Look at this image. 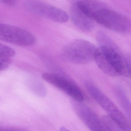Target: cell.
Instances as JSON below:
<instances>
[{
	"label": "cell",
	"instance_id": "9",
	"mask_svg": "<svg viewBox=\"0 0 131 131\" xmlns=\"http://www.w3.org/2000/svg\"><path fill=\"white\" fill-rule=\"evenodd\" d=\"M70 15L72 23L81 30L89 32L94 29L93 20L78 7L76 2L72 5Z\"/></svg>",
	"mask_w": 131,
	"mask_h": 131
},
{
	"label": "cell",
	"instance_id": "5",
	"mask_svg": "<svg viewBox=\"0 0 131 131\" xmlns=\"http://www.w3.org/2000/svg\"><path fill=\"white\" fill-rule=\"evenodd\" d=\"M0 39L8 43L23 47H31L36 42V37L31 32L5 24H0Z\"/></svg>",
	"mask_w": 131,
	"mask_h": 131
},
{
	"label": "cell",
	"instance_id": "11",
	"mask_svg": "<svg viewBox=\"0 0 131 131\" xmlns=\"http://www.w3.org/2000/svg\"><path fill=\"white\" fill-rule=\"evenodd\" d=\"M115 93L118 102L125 113V115L131 125V102L122 88L117 86Z\"/></svg>",
	"mask_w": 131,
	"mask_h": 131
},
{
	"label": "cell",
	"instance_id": "2",
	"mask_svg": "<svg viewBox=\"0 0 131 131\" xmlns=\"http://www.w3.org/2000/svg\"><path fill=\"white\" fill-rule=\"evenodd\" d=\"M97 48L92 43L84 39L72 40L64 45L61 54L67 61L84 64L94 60Z\"/></svg>",
	"mask_w": 131,
	"mask_h": 131
},
{
	"label": "cell",
	"instance_id": "1",
	"mask_svg": "<svg viewBox=\"0 0 131 131\" xmlns=\"http://www.w3.org/2000/svg\"><path fill=\"white\" fill-rule=\"evenodd\" d=\"M96 38L99 47L96 50L94 61L101 70L112 77L128 75L126 58L115 42L102 31L97 32Z\"/></svg>",
	"mask_w": 131,
	"mask_h": 131
},
{
	"label": "cell",
	"instance_id": "4",
	"mask_svg": "<svg viewBox=\"0 0 131 131\" xmlns=\"http://www.w3.org/2000/svg\"><path fill=\"white\" fill-rule=\"evenodd\" d=\"M92 19L109 30L123 34H131V20L105 5L95 12Z\"/></svg>",
	"mask_w": 131,
	"mask_h": 131
},
{
	"label": "cell",
	"instance_id": "7",
	"mask_svg": "<svg viewBox=\"0 0 131 131\" xmlns=\"http://www.w3.org/2000/svg\"><path fill=\"white\" fill-rule=\"evenodd\" d=\"M25 5L34 14L58 23L67 22L69 16L65 11L39 0H27Z\"/></svg>",
	"mask_w": 131,
	"mask_h": 131
},
{
	"label": "cell",
	"instance_id": "17",
	"mask_svg": "<svg viewBox=\"0 0 131 131\" xmlns=\"http://www.w3.org/2000/svg\"><path fill=\"white\" fill-rule=\"evenodd\" d=\"M125 58L129 74L131 76V55L127 54L125 57Z\"/></svg>",
	"mask_w": 131,
	"mask_h": 131
},
{
	"label": "cell",
	"instance_id": "6",
	"mask_svg": "<svg viewBox=\"0 0 131 131\" xmlns=\"http://www.w3.org/2000/svg\"><path fill=\"white\" fill-rule=\"evenodd\" d=\"M42 76L45 81L64 92L74 101L79 102H82L84 101V94L80 88L74 82L64 75L45 72Z\"/></svg>",
	"mask_w": 131,
	"mask_h": 131
},
{
	"label": "cell",
	"instance_id": "14",
	"mask_svg": "<svg viewBox=\"0 0 131 131\" xmlns=\"http://www.w3.org/2000/svg\"><path fill=\"white\" fill-rule=\"evenodd\" d=\"M102 119L108 131H124L107 115L102 116Z\"/></svg>",
	"mask_w": 131,
	"mask_h": 131
},
{
	"label": "cell",
	"instance_id": "8",
	"mask_svg": "<svg viewBox=\"0 0 131 131\" xmlns=\"http://www.w3.org/2000/svg\"><path fill=\"white\" fill-rule=\"evenodd\" d=\"M75 101L72 102L76 114L90 131H108L104 124L91 108Z\"/></svg>",
	"mask_w": 131,
	"mask_h": 131
},
{
	"label": "cell",
	"instance_id": "13",
	"mask_svg": "<svg viewBox=\"0 0 131 131\" xmlns=\"http://www.w3.org/2000/svg\"><path fill=\"white\" fill-rule=\"evenodd\" d=\"M26 85L30 91L37 96L44 97L47 91L44 84L38 79L34 78H29L26 81Z\"/></svg>",
	"mask_w": 131,
	"mask_h": 131
},
{
	"label": "cell",
	"instance_id": "3",
	"mask_svg": "<svg viewBox=\"0 0 131 131\" xmlns=\"http://www.w3.org/2000/svg\"><path fill=\"white\" fill-rule=\"evenodd\" d=\"M85 85L91 96L112 120L124 131H131V125L125 115L108 97L92 82H87Z\"/></svg>",
	"mask_w": 131,
	"mask_h": 131
},
{
	"label": "cell",
	"instance_id": "10",
	"mask_svg": "<svg viewBox=\"0 0 131 131\" xmlns=\"http://www.w3.org/2000/svg\"><path fill=\"white\" fill-rule=\"evenodd\" d=\"M76 4L78 7L91 18L95 12L106 5L99 0H80Z\"/></svg>",
	"mask_w": 131,
	"mask_h": 131
},
{
	"label": "cell",
	"instance_id": "18",
	"mask_svg": "<svg viewBox=\"0 0 131 131\" xmlns=\"http://www.w3.org/2000/svg\"><path fill=\"white\" fill-rule=\"evenodd\" d=\"M59 131H70L64 127H62L60 128Z\"/></svg>",
	"mask_w": 131,
	"mask_h": 131
},
{
	"label": "cell",
	"instance_id": "16",
	"mask_svg": "<svg viewBox=\"0 0 131 131\" xmlns=\"http://www.w3.org/2000/svg\"><path fill=\"white\" fill-rule=\"evenodd\" d=\"M4 4L9 6H14L17 3V0H1Z\"/></svg>",
	"mask_w": 131,
	"mask_h": 131
},
{
	"label": "cell",
	"instance_id": "15",
	"mask_svg": "<svg viewBox=\"0 0 131 131\" xmlns=\"http://www.w3.org/2000/svg\"><path fill=\"white\" fill-rule=\"evenodd\" d=\"M0 131H27L22 128L14 127H1Z\"/></svg>",
	"mask_w": 131,
	"mask_h": 131
},
{
	"label": "cell",
	"instance_id": "12",
	"mask_svg": "<svg viewBox=\"0 0 131 131\" xmlns=\"http://www.w3.org/2000/svg\"><path fill=\"white\" fill-rule=\"evenodd\" d=\"M14 50L4 44L0 45L1 71H5L9 67L12 62V58L15 56Z\"/></svg>",
	"mask_w": 131,
	"mask_h": 131
}]
</instances>
